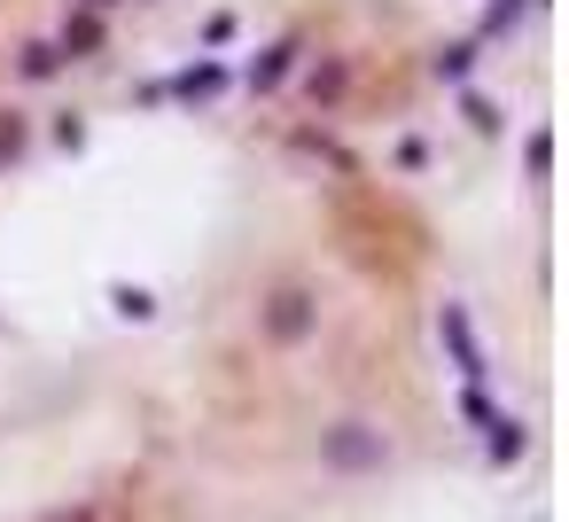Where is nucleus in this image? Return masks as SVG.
I'll return each instance as SVG.
<instances>
[{"label":"nucleus","mask_w":569,"mask_h":522,"mask_svg":"<svg viewBox=\"0 0 569 522\" xmlns=\"http://www.w3.org/2000/svg\"><path fill=\"white\" fill-rule=\"evenodd\" d=\"M437 327H445V343L460 352V375L476 382V375H483V352H476V335H468V312H460V304H445V312H437Z\"/></svg>","instance_id":"3"},{"label":"nucleus","mask_w":569,"mask_h":522,"mask_svg":"<svg viewBox=\"0 0 569 522\" xmlns=\"http://www.w3.org/2000/svg\"><path fill=\"white\" fill-rule=\"evenodd\" d=\"M328 460L336 468H382V437H367L359 421H344L336 437H328Z\"/></svg>","instance_id":"1"},{"label":"nucleus","mask_w":569,"mask_h":522,"mask_svg":"<svg viewBox=\"0 0 569 522\" xmlns=\"http://www.w3.org/2000/svg\"><path fill=\"white\" fill-rule=\"evenodd\" d=\"M515 16H523V0H492V16H483V32H507Z\"/></svg>","instance_id":"6"},{"label":"nucleus","mask_w":569,"mask_h":522,"mask_svg":"<svg viewBox=\"0 0 569 522\" xmlns=\"http://www.w3.org/2000/svg\"><path fill=\"white\" fill-rule=\"evenodd\" d=\"M289 55H297V47H274V55H266V63H258V70H250V86H274V78H281V70H289Z\"/></svg>","instance_id":"5"},{"label":"nucleus","mask_w":569,"mask_h":522,"mask_svg":"<svg viewBox=\"0 0 569 522\" xmlns=\"http://www.w3.org/2000/svg\"><path fill=\"white\" fill-rule=\"evenodd\" d=\"M523 453V429L515 421H492V460H515Z\"/></svg>","instance_id":"4"},{"label":"nucleus","mask_w":569,"mask_h":522,"mask_svg":"<svg viewBox=\"0 0 569 522\" xmlns=\"http://www.w3.org/2000/svg\"><path fill=\"white\" fill-rule=\"evenodd\" d=\"M304 327H312V312H304V289H281V297H274V312H266V335H274V343H297Z\"/></svg>","instance_id":"2"},{"label":"nucleus","mask_w":569,"mask_h":522,"mask_svg":"<svg viewBox=\"0 0 569 522\" xmlns=\"http://www.w3.org/2000/svg\"><path fill=\"white\" fill-rule=\"evenodd\" d=\"M437 78H468V47H445L437 55Z\"/></svg>","instance_id":"7"}]
</instances>
